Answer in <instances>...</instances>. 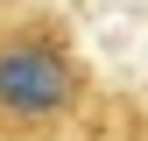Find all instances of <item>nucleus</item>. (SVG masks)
<instances>
[{
    "label": "nucleus",
    "mask_w": 148,
    "mask_h": 141,
    "mask_svg": "<svg viewBox=\"0 0 148 141\" xmlns=\"http://www.w3.org/2000/svg\"><path fill=\"white\" fill-rule=\"evenodd\" d=\"M71 92H78V78H71V57H64V49L35 42V35L0 42V113L49 120V113L71 106Z\"/></svg>",
    "instance_id": "f257e3e1"
}]
</instances>
